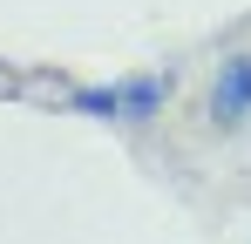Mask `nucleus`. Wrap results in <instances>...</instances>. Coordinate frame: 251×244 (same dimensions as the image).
I'll return each instance as SVG.
<instances>
[{
  "label": "nucleus",
  "mask_w": 251,
  "mask_h": 244,
  "mask_svg": "<svg viewBox=\"0 0 251 244\" xmlns=\"http://www.w3.org/2000/svg\"><path fill=\"white\" fill-rule=\"evenodd\" d=\"M170 102V81L163 75H123V81H88L68 95V109L75 116H95V122H156Z\"/></svg>",
  "instance_id": "nucleus-1"
},
{
  "label": "nucleus",
  "mask_w": 251,
  "mask_h": 244,
  "mask_svg": "<svg viewBox=\"0 0 251 244\" xmlns=\"http://www.w3.org/2000/svg\"><path fill=\"white\" fill-rule=\"evenodd\" d=\"M245 122H251V48H238V54L217 61V75L204 88V129L210 136H238Z\"/></svg>",
  "instance_id": "nucleus-2"
}]
</instances>
